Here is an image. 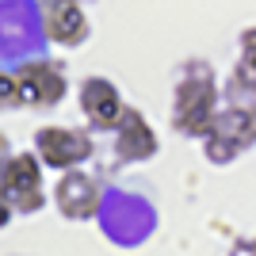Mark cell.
<instances>
[{"label":"cell","mask_w":256,"mask_h":256,"mask_svg":"<svg viewBox=\"0 0 256 256\" xmlns=\"http://www.w3.org/2000/svg\"><path fill=\"white\" fill-rule=\"evenodd\" d=\"M0 192L8 199L12 214H38L46 206L42 192V160L38 153H12L0 176Z\"/></svg>","instance_id":"obj_1"},{"label":"cell","mask_w":256,"mask_h":256,"mask_svg":"<svg viewBox=\"0 0 256 256\" xmlns=\"http://www.w3.org/2000/svg\"><path fill=\"white\" fill-rule=\"evenodd\" d=\"M16 84H20V100L23 104L38 107V111H50L65 100L69 92V80H65V65L50 62V58H34V62H23L16 69Z\"/></svg>","instance_id":"obj_2"},{"label":"cell","mask_w":256,"mask_h":256,"mask_svg":"<svg viewBox=\"0 0 256 256\" xmlns=\"http://www.w3.org/2000/svg\"><path fill=\"white\" fill-rule=\"evenodd\" d=\"M34 153H38V160L46 168L69 172L92 157V138L73 126H42L34 134Z\"/></svg>","instance_id":"obj_3"},{"label":"cell","mask_w":256,"mask_h":256,"mask_svg":"<svg viewBox=\"0 0 256 256\" xmlns=\"http://www.w3.org/2000/svg\"><path fill=\"white\" fill-rule=\"evenodd\" d=\"M172 122L180 134H192V138H206L214 126V84L206 76L199 80H184L176 88V111H172Z\"/></svg>","instance_id":"obj_4"},{"label":"cell","mask_w":256,"mask_h":256,"mask_svg":"<svg viewBox=\"0 0 256 256\" xmlns=\"http://www.w3.org/2000/svg\"><path fill=\"white\" fill-rule=\"evenodd\" d=\"M42 31L54 46L76 50V46L88 42L92 23H88L80 0H42Z\"/></svg>","instance_id":"obj_5"},{"label":"cell","mask_w":256,"mask_h":256,"mask_svg":"<svg viewBox=\"0 0 256 256\" xmlns=\"http://www.w3.org/2000/svg\"><path fill=\"white\" fill-rule=\"evenodd\" d=\"M256 138L252 122H248V111L245 107H230L226 115H214V126L210 134H206V153H210V160H230L237 150H245L248 142Z\"/></svg>","instance_id":"obj_6"},{"label":"cell","mask_w":256,"mask_h":256,"mask_svg":"<svg viewBox=\"0 0 256 256\" xmlns=\"http://www.w3.org/2000/svg\"><path fill=\"white\" fill-rule=\"evenodd\" d=\"M122 96H118V88L107 80V76H88L80 80V111L92 126L100 130H115L118 115H122Z\"/></svg>","instance_id":"obj_7"},{"label":"cell","mask_w":256,"mask_h":256,"mask_svg":"<svg viewBox=\"0 0 256 256\" xmlns=\"http://www.w3.org/2000/svg\"><path fill=\"white\" fill-rule=\"evenodd\" d=\"M54 199H58V210L65 214V218H92L100 206V184L92 180V176H84V172L69 168L62 176V184H58V192H54Z\"/></svg>","instance_id":"obj_8"},{"label":"cell","mask_w":256,"mask_h":256,"mask_svg":"<svg viewBox=\"0 0 256 256\" xmlns=\"http://www.w3.org/2000/svg\"><path fill=\"white\" fill-rule=\"evenodd\" d=\"M118 138H115V153L122 160H146L157 153V134L150 130V122L142 118V111L134 107H122V115L115 122Z\"/></svg>","instance_id":"obj_9"},{"label":"cell","mask_w":256,"mask_h":256,"mask_svg":"<svg viewBox=\"0 0 256 256\" xmlns=\"http://www.w3.org/2000/svg\"><path fill=\"white\" fill-rule=\"evenodd\" d=\"M237 76H245L256 88V27H248L241 34V69H237Z\"/></svg>","instance_id":"obj_10"},{"label":"cell","mask_w":256,"mask_h":256,"mask_svg":"<svg viewBox=\"0 0 256 256\" xmlns=\"http://www.w3.org/2000/svg\"><path fill=\"white\" fill-rule=\"evenodd\" d=\"M12 107H23L20 84H16V73H0V111H12Z\"/></svg>","instance_id":"obj_11"},{"label":"cell","mask_w":256,"mask_h":256,"mask_svg":"<svg viewBox=\"0 0 256 256\" xmlns=\"http://www.w3.org/2000/svg\"><path fill=\"white\" fill-rule=\"evenodd\" d=\"M12 222V206H8V199H4V192H0V230Z\"/></svg>","instance_id":"obj_12"},{"label":"cell","mask_w":256,"mask_h":256,"mask_svg":"<svg viewBox=\"0 0 256 256\" xmlns=\"http://www.w3.org/2000/svg\"><path fill=\"white\" fill-rule=\"evenodd\" d=\"M8 157H12V150H8V138L0 134V176H4V164H8Z\"/></svg>","instance_id":"obj_13"}]
</instances>
